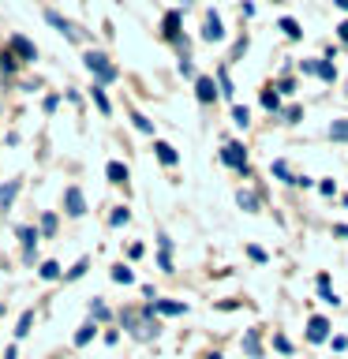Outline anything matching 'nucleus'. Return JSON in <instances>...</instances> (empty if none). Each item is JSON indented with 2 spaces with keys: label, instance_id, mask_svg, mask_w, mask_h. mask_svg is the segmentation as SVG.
<instances>
[{
  "label": "nucleus",
  "instance_id": "46",
  "mask_svg": "<svg viewBox=\"0 0 348 359\" xmlns=\"http://www.w3.org/2000/svg\"><path fill=\"white\" fill-rule=\"evenodd\" d=\"M142 255H146L142 243H131V247H128V258H131V262H135V258H142Z\"/></svg>",
  "mask_w": 348,
  "mask_h": 359
},
{
  "label": "nucleus",
  "instance_id": "25",
  "mask_svg": "<svg viewBox=\"0 0 348 359\" xmlns=\"http://www.w3.org/2000/svg\"><path fill=\"white\" fill-rule=\"evenodd\" d=\"M243 352H247V359H258V355H262V341H258V330H247V333H243Z\"/></svg>",
  "mask_w": 348,
  "mask_h": 359
},
{
  "label": "nucleus",
  "instance_id": "20",
  "mask_svg": "<svg viewBox=\"0 0 348 359\" xmlns=\"http://www.w3.org/2000/svg\"><path fill=\"white\" fill-rule=\"evenodd\" d=\"M90 101H94V109L101 112V116H112V101H109V94H105V86H90Z\"/></svg>",
  "mask_w": 348,
  "mask_h": 359
},
{
  "label": "nucleus",
  "instance_id": "53",
  "mask_svg": "<svg viewBox=\"0 0 348 359\" xmlns=\"http://www.w3.org/2000/svg\"><path fill=\"white\" fill-rule=\"evenodd\" d=\"M344 210H348V195H344Z\"/></svg>",
  "mask_w": 348,
  "mask_h": 359
},
{
  "label": "nucleus",
  "instance_id": "37",
  "mask_svg": "<svg viewBox=\"0 0 348 359\" xmlns=\"http://www.w3.org/2000/svg\"><path fill=\"white\" fill-rule=\"evenodd\" d=\"M157 269H161V273H176V266H173V251H157Z\"/></svg>",
  "mask_w": 348,
  "mask_h": 359
},
{
  "label": "nucleus",
  "instance_id": "15",
  "mask_svg": "<svg viewBox=\"0 0 348 359\" xmlns=\"http://www.w3.org/2000/svg\"><path fill=\"white\" fill-rule=\"evenodd\" d=\"M154 314H165V318H180V314H187V303H180V299H154Z\"/></svg>",
  "mask_w": 348,
  "mask_h": 359
},
{
  "label": "nucleus",
  "instance_id": "7",
  "mask_svg": "<svg viewBox=\"0 0 348 359\" xmlns=\"http://www.w3.org/2000/svg\"><path fill=\"white\" fill-rule=\"evenodd\" d=\"M161 38L173 45L176 38H184V11L173 8V11H165V19H161Z\"/></svg>",
  "mask_w": 348,
  "mask_h": 359
},
{
  "label": "nucleus",
  "instance_id": "52",
  "mask_svg": "<svg viewBox=\"0 0 348 359\" xmlns=\"http://www.w3.org/2000/svg\"><path fill=\"white\" fill-rule=\"evenodd\" d=\"M333 4H337V8H341V11H348V0H333Z\"/></svg>",
  "mask_w": 348,
  "mask_h": 359
},
{
  "label": "nucleus",
  "instance_id": "23",
  "mask_svg": "<svg viewBox=\"0 0 348 359\" xmlns=\"http://www.w3.org/2000/svg\"><path fill=\"white\" fill-rule=\"evenodd\" d=\"M19 60H15V56H11L8 49H0V75H4V79H15L19 75Z\"/></svg>",
  "mask_w": 348,
  "mask_h": 359
},
{
  "label": "nucleus",
  "instance_id": "3",
  "mask_svg": "<svg viewBox=\"0 0 348 359\" xmlns=\"http://www.w3.org/2000/svg\"><path fill=\"white\" fill-rule=\"evenodd\" d=\"M221 165H229L232 172H240V176L251 172V165H247V150H243V142H236V139L225 142V146H221Z\"/></svg>",
  "mask_w": 348,
  "mask_h": 359
},
{
  "label": "nucleus",
  "instance_id": "11",
  "mask_svg": "<svg viewBox=\"0 0 348 359\" xmlns=\"http://www.w3.org/2000/svg\"><path fill=\"white\" fill-rule=\"evenodd\" d=\"M303 72L307 75H319L322 83H337V67L330 60H303Z\"/></svg>",
  "mask_w": 348,
  "mask_h": 359
},
{
  "label": "nucleus",
  "instance_id": "32",
  "mask_svg": "<svg viewBox=\"0 0 348 359\" xmlns=\"http://www.w3.org/2000/svg\"><path fill=\"white\" fill-rule=\"evenodd\" d=\"M131 123H135V131H142V135H154V120H150V116H142L139 109H131Z\"/></svg>",
  "mask_w": 348,
  "mask_h": 359
},
{
  "label": "nucleus",
  "instance_id": "21",
  "mask_svg": "<svg viewBox=\"0 0 348 359\" xmlns=\"http://www.w3.org/2000/svg\"><path fill=\"white\" fill-rule=\"evenodd\" d=\"M38 277L41 280H60L64 277V266L56 262V258H45V262H38Z\"/></svg>",
  "mask_w": 348,
  "mask_h": 359
},
{
  "label": "nucleus",
  "instance_id": "22",
  "mask_svg": "<svg viewBox=\"0 0 348 359\" xmlns=\"http://www.w3.org/2000/svg\"><path fill=\"white\" fill-rule=\"evenodd\" d=\"M86 269H90V258L83 255V258H75V266H72V269H64V277H60V280H64V285H72V280H83V277H86Z\"/></svg>",
  "mask_w": 348,
  "mask_h": 359
},
{
  "label": "nucleus",
  "instance_id": "19",
  "mask_svg": "<svg viewBox=\"0 0 348 359\" xmlns=\"http://www.w3.org/2000/svg\"><path fill=\"white\" fill-rule=\"evenodd\" d=\"M98 330H101V325L86 318V322H83V325H79V330H75L72 344H75V348H86V344H90V341H94V337H98Z\"/></svg>",
  "mask_w": 348,
  "mask_h": 359
},
{
  "label": "nucleus",
  "instance_id": "14",
  "mask_svg": "<svg viewBox=\"0 0 348 359\" xmlns=\"http://www.w3.org/2000/svg\"><path fill=\"white\" fill-rule=\"evenodd\" d=\"M86 311H90V322H98V325H105V322H112V311H109V303L101 299V296H94L86 303Z\"/></svg>",
  "mask_w": 348,
  "mask_h": 359
},
{
  "label": "nucleus",
  "instance_id": "43",
  "mask_svg": "<svg viewBox=\"0 0 348 359\" xmlns=\"http://www.w3.org/2000/svg\"><path fill=\"white\" fill-rule=\"evenodd\" d=\"M176 67H180V75H184V79H191V83H195V64H191V56H184Z\"/></svg>",
  "mask_w": 348,
  "mask_h": 359
},
{
  "label": "nucleus",
  "instance_id": "13",
  "mask_svg": "<svg viewBox=\"0 0 348 359\" xmlns=\"http://www.w3.org/2000/svg\"><path fill=\"white\" fill-rule=\"evenodd\" d=\"M56 229H60V213H56V210H45L41 217H38V232H41V240H53Z\"/></svg>",
  "mask_w": 348,
  "mask_h": 359
},
{
  "label": "nucleus",
  "instance_id": "2",
  "mask_svg": "<svg viewBox=\"0 0 348 359\" xmlns=\"http://www.w3.org/2000/svg\"><path fill=\"white\" fill-rule=\"evenodd\" d=\"M19 236V243H22V266H38V243H41V232H38V224H19L15 229Z\"/></svg>",
  "mask_w": 348,
  "mask_h": 359
},
{
  "label": "nucleus",
  "instance_id": "40",
  "mask_svg": "<svg viewBox=\"0 0 348 359\" xmlns=\"http://www.w3.org/2000/svg\"><path fill=\"white\" fill-rule=\"evenodd\" d=\"M243 53H247V34H240V38H236V45H232V53H229V64H232V60H240Z\"/></svg>",
  "mask_w": 348,
  "mask_h": 359
},
{
  "label": "nucleus",
  "instance_id": "45",
  "mask_svg": "<svg viewBox=\"0 0 348 359\" xmlns=\"http://www.w3.org/2000/svg\"><path fill=\"white\" fill-rule=\"evenodd\" d=\"M333 352H348V337H330Z\"/></svg>",
  "mask_w": 348,
  "mask_h": 359
},
{
  "label": "nucleus",
  "instance_id": "29",
  "mask_svg": "<svg viewBox=\"0 0 348 359\" xmlns=\"http://www.w3.org/2000/svg\"><path fill=\"white\" fill-rule=\"evenodd\" d=\"M236 206L247 210V213H258V195L255 191H236Z\"/></svg>",
  "mask_w": 348,
  "mask_h": 359
},
{
  "label": "nucleus",
  "instance_id": "6",
  "mask_svg": "<svg viewBox=\"0 0 348 359\" xmlns=\"http://www.w3.org/2000/svg\"><path fill=\"white\" fill-rule=\"evenodd\" d=\"M86 195H83V187L79 184H72V187H64V213L72 221H79V217H86Z\"/></svg>",
  "mask_w": 348,
  "mask_h": 359
},
{
  "label": "nucleus",
  "instance_id": "35",
  "mask_svg": "<svg viewBox=\"0 0 348 359\" xmlns=\"http://www.w3.org/2000/svg\"><path fill=\"white\" fill-rule=\"evenodd\" d=\"M330 139L333 142H348V120H333L330 123Z\"/></svg>",
  "mask_w": 348,
  "mask_h": 359
},
{
  "label": "nucleus",
  "instance_id": "44",
  "mask_svg": "<svg viewBox=\"0 0 348 359\" xmlns=\"http://www.w3.org/2000/svg\"><path fill=\"white\" fill-rule=\"evenodd\" d=\"M281 116H285L288 123H300V116H303V109H300V105H288L285 112H281Z\"/></svg>",
  "mask_w": 348,
  "mask_h": 359
},
{
  "label": "nucleus",
  "instance_id": "48",
  "mask_svg": "<svg viewBox=\"0 0 348 359\" xmlns=\"http://www.w3.org/2000/svg\"><path fill=\"white\" fill-rule=\"evenodd\" d=\"M319 191H322V195H333L337 187H333V180H322V184H319Z\"/></svg>",
  "mask_w": 348,
  "mask_h": 359
},
{
  "label": "nucleus",
  "instance_id": "8",
  "mask_svg": "<svg viewBox=\"0 0 348 359\" xmlns=\"http://www.w3.org/2000/svg\"><path fill=\"white\" fill-rule=\"evenodd\" d=\"M195 97H199V105H213V101L221 97L213 75H195Z\"/></svg>",
  "mask_w": 348,
  "mask_h": 359
},
{
  "label": "nucleus",
  "instance_id": "18",
  "mask_svg": "<svg viewBox=\"0 0 348 359\" xmlns=\"http://www.w3.org/2000/svg\"><path fill=\"white\" fill-rule=\"evenodd\" d=\"M154 157H157V161H161L165 168H173L176 161H180V154L173 150V146H168L165 139H154Z\"/></svg>",
  "mask_w": 348,
  "mask_h": 359
},
{
  "label": "nucleus",
  "instance_id": "16",
  "mask_svg": "<svg viewBox=\"0 0 348 359\" xmlns=\"http://www.w3.org/2000/svg\"><path fill=\"white\" fill-rule=\"evenodd\" d=\"M128 165H123V161H109L105 165V180H109V184L112 187H128Z\"/></svg>",
  "mask_w": 348,
  "mask_h": 359
},
{
  "label": "nucleus",
  "instance_id": "28",
  "mask_svg": "<svg viewBox=\"0 0 348 359\" xmlns=\"http://www.w3.org/2000/svg\"><path fill=\"white\" fill-rule=\"evenodd\" d=\"M116 318H120V325H123L128 333H135V330H139V307H123V311L116 314Z\"/></svg>",
  "mask_w": 348,
  "mask_h": 359
},
{
  "label": "nucleus",
  "instance_id": "41",
  "mask_svg": "<svg viewBox=\"0 0 348 359\" xmlns=\"http://www.w3.org/2000/svg\"><path fill=\"white\" fill-rule=\"evenodd\" d=\"M247 258H251V262H258V266H262V262H266L269 255H266V251H262V247H258V243H247Z\"/></svg>",
  "mask_w": 348,
  "mask_h": 359
},
{
  "label": "nucleus",
  "instance_id": "34",
  "mask_svg": "<svg viewBox=\"0 0 348 359\" xmlns=\"http://www.w3.org/2000/svg\"><path fill=\"white\" fill-rule=\"evenodd\" d=\"M232 123H236V128H251V109H247V105H232Z\"/></svg>",
  "mask_w": 348,
  "mask_h": 359
},
{
  "label": "nucleus",
  "instance_id": "17",
  "mask_svg": "<svg viewBox=\"0 0 348 359\" xmlns=\"http://www.w3.org/2000/svg\"><path fill=\"white\" fill-rule=\"evenodd\" d=\"M213 83H218V94H221V97H229V101H232V94H236V83H232V75H229V64H221V67H218Z\"/></svg>",
  "mask_w": 348,
  "mask_h": 359
},
{
  "label": "nucleus",
  "instance_id": "31",
  "mask_svg": "<svg viewBox=\"0 0 348 359\" xmlns=\"http://www.w3.org/2000/svg\"><path fill=\"white\" fill-rule=\"evenodd\" d=\"M128 221H131V210L128 206H116V210L109 213V229H123Z\"/></svg>",
  "mask_w": 348,
  "mask_h": 359
},
{
  "label": "nucleus",
  "instance_id": "51",
  "mask_svg": "<svg viewBox=\"0 0 348 359\" xmlns=\"http://www.w3.org/2000/svg\"><path fill=\"white\" fill-rule=\"evenodd\" d=\"M4 359H19V348H15V344H11V348H8V352H4Z\"/></svg>",
  "mask_w": 348,
  "mask_h": 359
},
{
  "label": "nucleus",
  "instance_id": "38",
  "mask_svg": "<svg viewBox=\"0 0 348 359\" xmlns=\"http://www.w3.org/2000/svg\"><path fill=\"white\" fill-rule=\"evenodd\" d=\"M56 109H60V94H45L41 97V112H45V116H53Z\"/></svg>",
  "mask_w": 348,
  "mask_h": 359
},
{
  "label": "nucleus",
  "instance_id": "50",
  "mask_svg": "<svg viewBox=\"0 0 348 359\" xmlns=\"http://www.w3.org/2000/svg\"><path fill=\"white\" fill-rule=\"evenodd\" d=\"M333 236H341V240H348V224H333Z\"/></svg>",
  "mask_w": 348,
  "mask_h": 359
},
{
  "label": "nucleus",
  "instance_id": "42",
  "mask_svg": "<svg viewBox=\"0 0 348 359\" xmlns=\"http://www.w3.org/2000/svg\"><path fill=\"white\" fill-rule=\"evenodd\" d=\"M274 348H277L281 355H292V341H288L285 333H277V337H274Z\"/></svg>",
  "mask_w": 348,
  "mask_h": 359
},
{
  "label": "nucleus",
  "instance_id": "39",
  "mask_svg": "<svg viewBox=\"0 0 348 359\" xmlns=\"http://www.w3.org/2000/svg\"><path fill=\"white\" fill-rule=\"evenodd\" d=\"M262 109H266V112H277V109H281V97L274 94V90H262Z\"/></svg>",
  "mask_w": 348,
  "mask_h": 359
},
{
  "label": "nucleus",
  "instance_id": "24",
  "mask_svg": "<svg viewBox=\"0 0 348 359\" xmlns=\"http://www.w3.org/2000/svg\"><path fill=\"white\" fill-rule=\"evenodd\" d=\"M109 277L116 280V285H135V269L128 262H116V266L109 269Z\"/></svg>",
  "mask_w": 348,
  "mask_h": 359
},
{
  "label": "nucleus",
  "instance_id": "33",
  "mask_svg": "<svg viewBox=\"0 0 348 359\" xmlns=\"http://www.w3.org/2000/svg\"><path fill=\"white\" fill-rule=\"evenodd\" d=\"M269 168H274V176L281 180V184H292V187H296V176H292V168H288V161H274V165H269Z\"/></svg>",
  "mask_w": 348,
  "mask_h": 359
},
{
  "label": "nucleus",
  "instance_id": "9",
  "mask_svg": "<svg viewBox=\"0 0 348 359\" xmlns=\"http://www.w3.org/2000/svg\"><path fill=\"white\" fill-rule=\"evenodd\" d=\"M225 38V22H221V15L218 11H206V19H202V41H221Z\"/></svg>",
  "mask_w": 348,
  "mask_h": 359
},
{
  "label": "nucleus",
  "instance_id": "27",
  "mask_svg": "<svg viewBox=\"0 0 348 359\" xmlns=\"http://www.w3.org/2000/svg\"><path fill=\"white\" fill-rule=\"evenodd\" d=\"M314 285H319V292H322V299L330 303V307H337V292H333V285H330V273H319V280H314Z\"/></svg>",
  "mask_w": 348,
  "mask_h": 359
},
{
  "label": "nucleus",
  "instance_id": "5",
  "mask_svg": "<svg viewBox=\"0 0 348 359\" xmlns=\"http://www.w3.org/2000/svg\"><path fill=\"white\" fill-rule=\"evenodd\" d=\"M4 49H8L11 56H15L19 64H34V60H38V45H34V41L27 38V34H11Z\"/></svg>",
  "mask_w": 348,
  "mask_h": 359
},
{
  "label": "nucleus",
  "instance_id": "10",
  "mask_svg": "<svg viewBox=\"0 0 348 359\" xmlns=\"http://www.w3.org/2000/svg\"><path fill=\"white\" fill-rule=\"evenodd\" d=\"M330 330H333V325H330V318H322V314H314V318L307 322V341H311V344H326V341H330Z\"/></svg>",
  "mask_w": 348,
  "mask_h": 359
},
{
  "label": "nucleus",
  "instance_id": "4",
  "mask_svg": "<svg viewBox=\"0 0 348 359\" xmlns=\"http://www.w3.org/2000/svg\"><path fill=\"white\" fill-rule=\"evenodd\" d=\"M45 22H49V27H53L56 34H64L67 41H75V45H79V41H86V34L79 30V27H75L72 19H64L60 11H56V8H45Z\"/></svg>",
  "mask_w": 348,
  "mask_h": 359
},
{
  "label": "nucleus",
  "instance_id": "30",
  "mask_svg": "<svg viewBox=\"0 0 348 359\" xmlns=\"http://www.w3.org/2000/svg\"><path fill=\"white\" fill-rule=\"evenodd\" d=\"M277 30H281V34H285V38H288V41H300V38H303V30H300V22H296V19H288V15H285V19H281V22H277Z\"/></svg>",
  "mask_w": 348,
  "mask_h": 359
},
{
  "label": "nucleus",
  "instance_id": "54",
  "mask_svg": "<svg viewBox=\"0 0 348 359\" xmlns=\"http://www.w3.org/2000/svg\"><path fill=\"white\" fill-rule=\"evenodd\" d=\"M0 314H4V303H0Z\"/></svg>",
  "mask_w": 348,
  "mask_h": 359
},
{
  "label": "nucleus",
  "instance_id": "47",
  "mask_svg": "<svg viewBox=\"0 0 348 359\" xmlns=\"http://www.w3.org/2000/svg\"><path fill=\"white\" fill-rule=\"evenodd\" d=\"M240 11H243V19H251V15H255V4H251V0H243Z\"/></svg>",
  "mask_w": 348,
  "mask_h": 359
},
{
  "label": "nucleus",
  "instance_id": "26",
  "mask_svg": "<svg viewBox=\"0 0 348 359\" xmlns=\"http://www.w3.org/2000/svg\"><path fill=\"white\" fill-rule=\"evenodd\" d=\"M30 330H34V307H27V311L19 314V322H15V341L30 337Z\"/></svg>",
  "mask_w": 348,
  "mask_h": 359
},
{
  "label": "nucleus",
  "instance_id": "12",
  "mask_svg": "<svg viewBox=\"0 0 348 359\" xmlns=\"http://www.w3.org/2000/svg\"><path fill=\"white\" fill-rule=\"evenodd\" d=\"M19 180H4V184H0V213H8L11 206H15V198H19Z\"/></svg>",
  "mask_w": 348,
  "mask_h": 359
},
{
  "label": "nucleus",
  "instance_id": "1",
  "mask_svg": "<svg viewBox=\"0 0 348 359\" xmlns=\"http://www.w3.org/2000/svg\"><path fill=\"white\" fill-rule=\"evenodd\" d=\"M83 67L90 72V79H94L98 86H112V83L120 79V67L112 64L101 49H86V53H83Z\"/></svg>",
  "mask_w": 348,
  "mask_h": 359
},
{
  "label": "nucleus",
  "instance_id": "36",
  "mask_svg": "<svg viewBox=\"0 0 348 359\" xmlns=\"http://www.w3.org/2000/svg\"><path fill=\"white\" fill-rule=\"evenodd\" d=\"M274 94H277V97H292V94H296V79L285 75V79H281V83L274 86Z\"/></svg>",
  "mask_w": 348,
  "mask_h": 359
},
{
  "label": "nucleus",
  "instance_id": "49",
  "mask_svg": "<svg viewBox=\"0 0 348 359\" xmlns=\"http://www.w3.org/2000/svg\"><path fill=\"white\" fill-rule=\"evenodd\" d=\"M337 38H341V41H344V45H348V19H344V22H341V27H337Z\"/></svg>",
  "mask_w": 348,
  "mask_h": 359
}]
</instances>
